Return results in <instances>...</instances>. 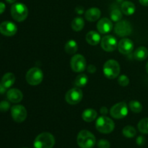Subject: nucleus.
I'll list each match as a JSON object with an SVG mask.
<instances>
[{
    "label": "nucleus",
    "mask_w": 148,
    "mask_h": 148,
    "mask_svg": "<svg viewBox=\"0 0 148 148\" xmlns=\"http://www.w3.org/2000/svg\"><path fill=\"white\" fill-rule=\"evenodd\" d=\"M77 143L80 148H92L95 145L96 139L92 133L85 130L78 133Z\"/></svg>",
    "instance_id": "1"
},
{
    "label": "nucleus",
    "mask_w": 148,
    "mask_h": 148,
    "mask_svg": "<svg viewBox=\"0 0 148 148\" xmlns=\"http://www.w3.org/2000/svg\"><path fill=\"white\" fill-rule=\"evenodd\" d=\"M55 145V138L49 132H43L36 137L33 143L34 148H53Z\"/></svg>",
    "instance_id": "2"
},
{
    "label": "nucleus",
    "mask_w": 148,
    "mask_h": 148,
    "mask_svg": "<svg viewBox=\"0 0 148 148\" xmlns=\"http://www.w3.org/2000/svg\"><path fill=\"white\" fill-rule=\"evenodd\" d=\"M95 127L99 132L103 134H109L114 131L115 124L111 119L102 116L98 117L95 122Z\"/></svg>",
    "instance_id": "3"
},
{
    "label": "nucleus",
    "mask_w": 148,
    "mask_h": 148,
    "mask_svg": "<svg viewBox=\"0 0 148 148\" xmlns=\"http://www.w3.org/2000/svg\"><path fill=\"white\" fill-rule=\"evenodd\" d=\"M103 71L107 78L112 79L119 75L121 68L117 61L114 59H110L104 64Z\"/></svg>",
    "instance_id": "4"
},
{
    "label": "nucleus",
    "mask_w": 148,
    "mask_h": 148,
    "mask_svg": "<svg viewBox=\"0 0 148 148\" xmlns=\"http://www.w3.org/2000/svg\"><path fill=\"white\" fill-rule=\"evenodd\" d=\"M11 15L17 22H23L28 15L27 7L22 3H14L11 7Z\"/></svg>",
    "instance_id": "5"
},
{
    "label": "nucleus",
    "mask_w": 148,
    "mask_h": 148,
    "mask_svg": "<svg viewBox=\"0 0 148 148\" xmlns=\"http://www.w3.org/2000/svg\"><path fill=\"white\" fill-rule=\"evenodd\" d=\"M26 81L27 83L33 86L39 85L43 79V72L38 67L30 68L26 74Z\"/></svg>",
    "instance_id": "6"
},
{
    "label": "nucleus",
    "mask_w": 148,
    "mask_h": 148,
    "mask_svg": "<svg viewBox=\"0 0 148 148\" xmlns=\"http://www.w3.org/2000/svg\"><path fill=\"white\" fill-rule=\"evenodd\" d=\"M111 116L116 119H121L128 114V106L125 102H119L111 107L110 110Z\"/></svg>",
    "instance_id": "7"
},
{
    "label": "nucleus",
    "mask_w": 148,
    "mask_h": 148,
    "mask_svg": "<svg viewBox=\"0 0 148 148\" xmlns=\"http://www.w3.org/2000/svg\"><path fill=\"white\" fill-rule=\"evenodd\" d=\"M83 94L79 88H74L67 91L65 95V100L70 105H76L82 101Z\"/></svg>",
    "instance_id": "8"
},
{
    "label": "nucleus",
    "mask_w": 148,
    "mask_h": 148,
    "mask_svg": "<svg viewBox=\"0 0 148 148\" xmlns=\"http://www.w3.org/2000/svg\"><path fill=\"white\" fill-rule=\"evenodd\" d=\"M114 31L117 36L120 37H125L131 35L132 28L131 24L127 20H120L115 25Z\"/></svg>",
    "instance_id": "9"
},
{
    "label": "nucleus",
    "mask_w": 148,
    "mask_h": 148,
    "mask_svg": "<svg viewBox=\"0 0 148 148\" xmlns=\"http://www.w3.org/2000/svg\"><path fill=\"white\" fill-rule=\"evenodd\" d=\"M11 115L13 120L16 122H23L27 118V110L22 105L13 106L11 108Z\"/></svg>",
    "instance_id": "10"
},
{
    "label": "nucleus",
    "mask_w": 148,
    "mask_h": 148,
    "mask_svg": "<svg viewBox=\"0 0 148 148\" xmlns=\"http://www.w3.org/2000/svg\"><path fill=\"white\" fill-rule=\"evenodd\" d=\"M70 64L71 68L74 72H83L86 69V59L82 55L76 54L71 59Z\"/></svg>",
    "instance_id": "11"
},
{
    "label": "nucleus",
    "mask_w": 148,
    "mask_h": 148,
    "mask_svg": "<svg viewBox=\"0 0 148 148\" xmlns=\"http://www.w3.org/2000/svg\"><path fill=\"white\" fill-rule=\"evenodd\" d=\"M101 46L105 51L112 52L116 49L118 44H117V40L116 38L111 35H108L101 38Z\"/></svg>",
    "instance_id": "12"
},
{
    "label": "nucleus",
    "mask_w": 148,
    "mask_h": 148,
    "mask_svg": "<svg viewBox=\"0 0 148 148\" xmlns=\"http://www.w3.org/2000/svg\"><path fill=\"white\" fill-rule=\"evenodd\" d=\"M17 27L11 21H4L0 24V33L5 36H13L16 34Z\"/></svg>",
    "instance_id": "13"
},
{
    "label": "nucleus",
    "mask_w": 148,
    "mask_h": 148,
    "mask_svg": "<svg viewBox=\"0 0 148 148\" xmlns=\"http://www.w3.org/2000/svg\"><path fill=\"white\" fill-rule=\"evenodd\" d=\"M134 49V43L129 38H123L119 42L118 49L122 54H130Z\"/></svg>",
    "instance_id": "14"
},
{
    "label": "nucleus",
    "mask_w": 148,
    "mask_h": 148,
    "mask_svg": "<svg viewBox=\"0 0 148 148\" xmlns=\"http://www.w3.org/2000/svg\"><path fill=\"white\" fill-rule=\"evenodd\" d=\"M113 23L111 20L106 17L101 19L97 23V29L98 32L102 34H106L111 31L113 29Z\"/></svg>",
    "instance_id": "15"
},
{
    "label": "nucleus",
    "mask_w": 148,
    "mask_h": 148,
    "mask_svg": "<svg viewBox=\"0 0 148 148\" xmlns=\"http://www.w3.org/2000/svg\"><path fill=\"white\" fill-rule=\"evenodd\" d=\"M7 96L9 101L14 103H20L23 98V94L21 91L17 88H12L7 92Z\"/></svg>",
    "instance_id": "16"
},
{
    "label": "nucleus",
    "mask_w": 148,
    "mask_h": 148,
    "mask_svg": "<svg viewBox=\"0 0 148 148\" xmlns=\"http://www.w3.org/2000/svg\"><path fill=\"white\" fill-rule=\"evenodd\" d=\"M85 18L89 22H95L100 18L101 15V10L96 7L90 8L85 12Z\"/></svg>",
    "instance_id": "17"
},
{
    "label": "nucleus",
    "mask_w": 148,
    "mask_h": 148,
    "mask_svg": "<svg viewBox=\"0 0 148 148\" xmlns=\"http://www.w3.org/2000/svg\"><path fill=\"white\" fill-rule=\"evenodd\" d=\"M85 39H86V41L91 46H96L101 40V36L99 33L94 30L88 32L86 35Z\"/></svg>",
    "instance_id": "18"
},
{
    "label": "nucleus",
    "mask_w": 148,
    "mask_h": 148,
    "mask_svg": "<svg viewBox=\"0 0 148 148\" xmlns=\"http://www.w3.org/2000/svg\"><path fill=\"white\" fill-rule=\"evenodd\" d=\"M15 82V76L12 72H7L4 74L1 78V85L5 88H9L14 85Z\"/></svg>",
    "instance_id": "19"
},
{
    "label": "nucleus",
    "mask_w": 148,
    "mask_h": 148,
    "mask_svg": "<svg viewBox=\"0 0 148 148\" xmlns=\"http://www.w3.org/2000/svg\"><path fill=\"white\" fill-rule=\"evenodd\" d=\"M136 10L134 3L130 1H125L121 4V10L126 15H132L134 13Z\"/></svg>",
    "instance_id": "20"
},
{
    "label": "nucleus",
    "mask_w": 148,
    "mask_h": 148,
    "mask_svg": "<svg viewBox=\"0 0 148 148\" xmlns=\"http://www.w3.org/2000/svg\"><path fill=\"white\" fill-rule=\"evenodd\" d=\"M148 56V50L145 46H140L136 49L134 53V57L137 61H143Z\"/></svg>",
    "instance_id": "21"
},
{
    "label": "nucleus",
    "mask_w": 148,
    "mask_h": 148,
    "mask_svg": "<svg viewBox=\"0 0 148 148\" xmlns=\"http://www.w3.org/2000/svg\"><path fill=\"white\" fill-rule=\"evenodd\" d=\"M97 112L92 108H88L85 110L82 114V118L86 122H92L96 119Z\"/></svg>",
    "instance_id": "22"
},
{
    "label": "nucleus",
    "mask_w": 148,
    "mask_h": 148,
    "mask_svg": "<svg viewBox=\"0 0 148 148\" xmlns=\"http://www.w3.org/2000/svg\"><path fill=\"white\" fill-rule=\"evenodd\" d=\"M65 51L69 54H74L77 51L78 45L77 42L74 40H69L65 44Z\"/></svg>",
    "instance_id": "23"
},
{
    "label": "nucleus",
    "mask_w": 148,
    "mask_h": 148,
    "mask_svg": "<svg viewBox=\"0 0 148 148\" xmlns=\"http://www.w3.org/2000/svg\"><path fill=\"white\" fill-rule=\"evenodd\" d=\"M85 26V21L82 17H76L72 22V28L75 31H80Z\"/></svg>",
    "instance_id": "24"
},
{
    "label": "nucleus",
    "mask_w": 148,
    "mask_h": 148,
    "mask_svg": "<svg viewBox=\"0 0 148 148\" xmlns=\"http://www.w3.org/2000/svg\"><path fill=\"white\" fill-rule=\"evenodd\" d=\"M88 82V77L85 74H80L75 79V85L77 88H82L87 85Z\"/></svg>",
    "instance_id": "25"
},
{
    "label": "nucleus",
    "mask_w": 148,
    "mask_h": 148,
    "mask_svg": "<svg viewBox=\"0 0 148 148\" xmlns=\"http://www.w3.org/2000/svg\"><path fill=\"white\" fill-rule=\"evenodd\" d=\"M122 133L125 137H127V138H133L137 134V131L134 129V127L128 125L124 127V129L122 130Z\"/></svg>",
    "instance_id": "26"
},
{
    "label": "nucleus",
    "mask_w": 148,
    "mask_h": 148,
    "mask_svg": "<svg viewBox=\"0 0 148 148\" xmlns=\"http://www.w3.org/2000/svg\"><path fill=\"white\" fill-rule=\"evenodd\" d=\"M139 131L145 134H148V118H145L140 120L137 124Z\"/></svg>",
    "instance_id": "27"
},
{
    "label": "nucleus",
    "mask_w": 148,
    "mask_h": 148,
    "mask_svg": "<svg viewBox=\"0 0 148 148\" xmlns=\"http://www.w3.org/2000/svg\"><path fill=\"white\" fill-rule=\"evenodd\" d=\"M129 107H130V110L132 112L136 113V114L140 113L143 110V105L141 104V103L137 101H130V104H129Z\"/></svg>",
    "instance_id": "28"
},
{
    "label": "nucleus",
    "mask_w": 148,
    "mask_h": 148,
    "mask_svg": "<svg viewBox=\"0 0 148 148\" xmlns=\"http://www.w3.org/2000/svg\"><path fill=\"white\" fill-rule=\"evenodd\" d=\"M122 18V12L121 10L118 8L114 9L111 12V19L114 22H119Z\"/></svg>",
    "instance_id": "29"
},
{
    "label": "nucleus",
    "mask_w": 148,
    "mask_h": 148,
    "mask_svg": "<svg viewBox=\"0 0 148 148\" xmlns=\"http://www.w3.org/2000/svg\"><path fill=\"white\" fill-rule=\"evenodd\" d=\"M118 82L119 84V85L122 87H126L130 84V79L126 75H121L119 76L118 79Z\"/></svg>",
    "instance_id": "30"
},
{
    "label": "nucleus",
    "mask_w": 148,
    "mask_h": 148,
    "mask_svg": "<svg viewBox=\"0 0 148 148\" xmlns=\"http://www.w3.org/2000/svg\"><path fill=\"white\" fill-rule=\"evenodd\" d=\"M98 148H110L111 145L108 140L102 139L98 142Z\"/></svg>",
    "instance_id": "31"
},
{
    "label": "nucleus",
    "mask_w": 148,
    "mask_h": 148,
    "mask_svg": "<svg viewBox=\"0 0 148 148\" xmlns=\"http://www.w3.org/2000/svg\"><path fill=\"white\" fill-rule=\"evenodd\" d=\"M10 105L7 101H3L0 102V111L1 112H5V111H7L10 108Z\"/></svg>",
    "instance_id": "32"
},
{
    "label": "nucleus",
    "mask_w": 148,
    "mask_h": 148,
    "mask_svg": "<svg viewBox=\"0 0 148 148\" xmlns=\"http://www.w3.org/2000/svg\"><path fill=\"white\" fill-rule=\"evenodd\" d=\"M136 143L139 146L144 145L145 143V138L143 136H139L136 140Z\"/></svg>",
    "instance_id": "33"
},
{
    "label": "nucleus",
    "mask_w": 148,
    "mask_h": 148,
    "mask_svg": "<svg viewBox=\"0 0 148 148\" xmlns=\"http://www.w3.org/2000/svg\"><path fill=\"white\" fill-rule=\"evenodd\" d=\"M87 70H88V72H89V73L93 74L96 72V67H95V65L90 64L87 67Z\"/></svg>",
    "instance_id": "34"
},
{
    "label": "nucleus",
    "mask_w": 148,
    "mask_h": 148,
    "mask_svg": "<svg viewBox=\"0 0 148 148\" xmlns=\"http://www.w3.org/2000/svg\"><path fill=\"white\" fill-rule=\"evenodd\" d=\"M100 112H101V114H103V116H106L108 113V110L106 107L103 106L101 108V110H100Z\"/></svg>",
    "instance_id": "35"
},
{
    "label": "nucleus",
    "mask_w": 148,
    "mask_h": 148,
    "mask_svg": "<svg viewBox=\"0 0 148 148\" xmlns=\"http://www.w3.org/2000/svg\"><path fill=\"white\" fill-rule=\"evenodd\" d=\"M75 11H76V12L77 13V14H81L84 12V8L82 7H81V6H78V7H77L76 9H75Z\"/></svg>",
    "instance_id": "36"
},
{
    "label": "nucleus",
    "mask_w": 148,
    "mask_h": 148,
    "mask_svg": "<svg viewBox=\"0 0 148 148\" xmlns=\"http://www.w3.org/2000/svg\"><path fill=\"white\" fill-rule=\"evenodd\" d=\"M5 8H6L5 4H4L3 2H0V14H2V13L4 12V10H5Z\"/></svg>",
    "instance_id": "37"
},
{
    "label": "nucleus",
    "mask_w": 148,
    "mask_h": 148,
    "mask_svg": "<svg viewBox=\"0 0 148 148\" xmlns=\"http://www.w3.org/2000/svg\"><path fill=\"white\" fill-rule=\"evenodd\" d=\"M140 4L143 6H145V7H147L148 6V0H139Z\"/></svg>",
    "instance_id": "38"
},
{
    "label": "nucleus",
    "mask_w": 148,
    "mask_h": 148,
    "mask_svg": "<svg viewBox=\"0 0 148 148\" xmlns=\"http://www.w3.org/2000/svg\"><path fill=\"white\" fill-rule=\"evenodd\" d=\"M6 89H7V88H4V87L1 85V83H0V93L1 94L4 93L6 91Z\"/></svg>",
    "instance_id": "39"
},
{
    "label": "nucleus",
    "mask_w": 148,
    "mask_h": 148,
    "mask_svg": "<svg viewBox=\"0 0 148 148\" xmlns=\"http://www.w3.org/2000/svg\"><path fill=\"white\" fill-rule=\"evenodd\" d=\"M6 1L8 3H10V4H14L16 1V0H6Z\"/></svg>",
    "instance_id": "40"
},
{
    "label": "nucleus",
    "mask_w": 148,
    "mask_h": 148,
    "mask_svg": "<svg viewBox=\"0 0 148 148\" xmlns=\"http://www.w3.org/2000/svg\"><path fill=\"white\" fill-rule=\"evenodd\" d=\"M146 70H147V72L148 73V62H147V64H146Z\"/></svg>",
    "instance_id": "41"
},
{
    "label": "nucleus",
    "mask_w": 148,
    "mask_h": 148,
    "mask_svg": "<svg viewBox=\"0 0 148 148\" xmlns=\"http://www.w3.org/2000/svg\"><path fill=\"white\" fill-rule=\"evenodd\" d=\"M24 148H26V147H24Z\"/></svg>",
    "instance_id": "42"
}]
</instances>
